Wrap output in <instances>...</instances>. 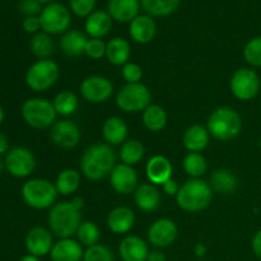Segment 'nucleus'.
Segmentation results:
<instances>
[{
	"label": "nucleus",
	"instance_id": "nucleus-34",
	"mask_svg": "<svg viewBox=\"0 0 261 261\" xmlns=\"http://www.w3.org/2000/svg\"><path fill=\"white\" fill-rule=\"evenodd\" d=\"M145 153V148L142 142L138 139H129L121 144L120 149V160L122 163L129 166L138 165L143 160Z\"/></svg>",
	"mask_w": 261,
	"mask_h": 261
},
{
	"label": "nucleus",
	"instance_id": "nucleus-37",
	"mask_svg": "<svg viewBox=\"0 0 261 261\" xmlns=\"http://www.w3.org/2000/svg\"><path fill=\"white\" fill-rule=\"evenodd\" d=\"M75 236L82 246L91 247L98 244L99 237H101V231H99V227L94 222L86 221L82 222Z\"/></svg>",
	"mask_w": 261,
	"mask_h": 261
},
{
	"label": "nucleus",
	"instance_id": "nucleus-6",
	"mask_svg": "<svg viewBox=\"0 0 261 261\" xmlns=\"http://www.w3.org/2000/svg\"><path fill=\"white\" fill-rule=\"evenodd\" d=\"M22 117L33 129H47L56 122L58 112L53 102L46 98H30L22 105Z\"/></svg>",
	"mask_w": 261,
	"mask_h": 261
},
{
	"label": "nucleus",
	"instance_id": "nucleus-24",
	"mask_svg": "<svg viewBox=\"0 0 261 261\" xmlns=\"http://www.w3.org/2000/svg\"><path fill=\"white\" fill-rule=\"evenodd\" d=\"M134 201L143 212H154L161 205L160 190L153 184H142L134 191Z\"/></svg>",
	"mask_w": 261,
	"mask_h": 261
},
{
	"label": "nucleus",
	"instance_id": "nucleus-53",
	"mask_svg": "<svg viewBox=\"0 0 261 261\" xmlns=\"http://www.w3.org/2000/svg\"><path fill=\"white\" fill-rule=\"evenodd\" d=\"M38 2H40L41 4H50V3H54L55 0H38Z\"/></svg>",
	"mask_w": 261,
	"mask_h": 261
},
{
	"label": "nucleus",
	"instance_id": "nucleus-13",
	"mask_svg": "<svg viewBox=\"0 0 261 261\" xmlns=\"http://www.w3.org/2000/svg\"><path fill=\"white\" fill-rule=\"evenodd\" d=\"M178 228L170 218H160L150 224L148 229V241L157 249H166L176 241Z\"/></svg>",
	"mask_w": 261,
	"mask_h": 261
},
{
	"label": "nucleus",
	"instance_id": "nucleus-20",
	"mask_svg": "<svg viewBox=\"0 0 261 261\" xmlns=\"http://www.w3.org/2000/svg\"><path fill=\"white\" fill-rule=\"evenodd\" d=\"M83 255V247L78 240L60 239L54 244L50 251V259L51 261H82Z\"/></svg>",
	"mask_w": 261,
	"mask_h": 261
},
{
	"label": "nucleus",
	"instance_id": "nucleus-29",
	"mask_svg": "<svg viewBox=\"0 0 261 261\" xmlns=\"http://www.w3.org/2000/svg\"><path fill=\"white\" fill-rule=\"evenodd\" d=\"M237 177L231 170L228 168H217L213 171L211 175V185L212 190L216 191L218 194H224V195H229V194L234 193L237 189Z\"/></svg>",
	"mask_w": 261,
	"mask_h": 261
},
{
	"label": "nucleus",
	"instance_id": "nucleus-18",
	"mask_svg": "<svg viewBox=\"0 0 261 261\" xmlns=\"http://www.w3.org/2000/svg\"><path fill=\"white\" fill-rule=\"evenodd\" d=\"M173 167L171 161L165 155H153L145 166V173H147L148 180L153 185H161L167 180L172 178Z\"/></svg>",
	"mask_w": 261,
	"mask_h": 261
},
{
	"label": "nucleus",
	"instance_id": "nucleus-30",
	"mask_svg": "<svg viewBox=\"0 0 261 261\" xmlns=\"http://www.w3.org/2000/svg\"><path fill=\"white\" fill-rule=\"evenodd\" d=\"M143 125L147 127L149 132L158 133L161 130H163L167 125V112L165 111V109L158 105H152L150 103L147 109L143 111Z\"/></svg>",
	"mask_w": 261,
	"mask_h": 261
},
{
	"label": "nucleus",
	"instance_id": "nucleus-48",
	"mask_svg": "<svg viewBox=\"0 0 261 261\" xmlns=\"http://www.w3.org/2000/svg\"><path fill=\"white\" fill-rule=\"evenodd\" d=\"M9 150V142H8V138L5 137L3 133H0V155L8 153Z\"/></svg>",
	"mask_w": 261,
	"mask_h": 261
},
{
	"label": "nucleus",
	"instance_id": "nucleus-4",
	"mask_svg": "<svg viewBox=\"0 0 261 261\" xmlns=\"http://www.w3.org/2000/svg\"><path fill=\"white\" fill-rule=\"evenodd\" d=\"M206 129L216 139L228 142L241 133V116L232 107H219L209 115Z\"/></svg>",
	"mask_w": 261,
	"mask_h": 261
},
{
	"label": "nucleus",
	"instance_id": "nucleus-33",
	"mask_svg": "<svg viewBox=\"0 0 261 261\" xmlns=\"http://www.w3.org/2000/svg\"><path fill=\"white\" fill-rule=\"evenodd\" d=\"M55 186L60 195H71V194L76 193L81 186V175L75 170L66 168L58 175Z\"/></svg>",
	"mask_w": 261,
	"mask_h": 261
},
{
	"label": "nucleus",
	"instance_id": "nucleus-54",
	"mask_svg": "<svg viewBox=\"0 0 261 261\" xmlns=\"http://www.w3.org/2000/svg\"><path fill=\"white\" fill-rule=\"evenodd\" d=\"M5 167V165H4V162H3L2 160H0V173H2V171H3V168Z\"/></svg>",
	"mask_w": 261,
	"mask_h": 261
},
{
	"label": "nucleus",
	"instance_id": "nucleus-27",
	"mask_svg": "<svg viewBox=\"0 0 261 261\" xmlns=\"http://www.w3.org/2000/svg\"><path fill=\"white\" fill-rule=\"evenodd\" d=\"M209 140H211V134H209L208 129L199 124L188 127L182 138L184 147L189 152L194 153L203 152L208 147Z\"/></svg>",
	"mask_w": 261,
	"mask_h": 261
},
{
	"label": "nucleus",
	"instance_id": "nucleus-55",
	"mask_svg": "<svg viewBox=\"0 0 261 261\" xmlns=\"http://www.w3.org/2000/svg\"><path fill=\"white\" fill-rule=\"evenodd\" d=\"M259 145H260V149H261V138H260V142H259Z\"/></svg>",
	"mask_w": 261,
	"mask_h": 261
},
{
	"label": "nucleus",
	"instance_id": "nucleus-3",
	"mask_svg": "<svg viewBox=\"0 0 261 261\" xmlns=\"http://www.w3.org/2000/svg\"><path fill=\"white\" fill-rule=\"evenodd\" d=\"M213 199V190L209 182L201 178H190L186 181L176 195V203L182 211L196 213L205 209Z\"/></svg>",
	"mask_w": 261,
	"mask_h": 261
},
{
	"label": "nucleus",
	"instance_id": "nucleus-50",
	"mask_svg": "<svg viewBox=\"0 0 261 261\" xmlns=\"http://www.w3.org/2000/svg\"><path fill=\"white\" fill-rule=\"evenodd\" d=\"M71 204H73L75 208H78L79 211H82V209H83V206H84V199L82 198V196H75V198L71 200Z\"/></svg>",
	"mask_w": 261,
	"mask_h": 261
},
{
	"label": "nucleus",
	"instance_id": "nucleus-43",
	"mask_svg": "<svg viewBox=\"0 0 261 261\" xmlns=\"http://www.w3.org/2000/svg\"><path fill=\"white\" fill-rule=\"evenodd\" d=\"M18 9L24 17H38L43 8L38 0H20Z\"/></svg>",
	"mask_w": 261,
	"mask_h": 261
},
{
	"label": "nucleus",
	"instance_id": "nucleus-31",
	"mask_svg": "<svg viewBox=\"0 0 261 261\" xmlns=\"http://www.w3.org/2000/svg\"><path fill=\"white\" fill-rule=\"evenodd\" d=\"M181 0H140L142 9L150 17H168L177 10Z\"/></svg>",
	"mask_w": 261,
	"mask_h": 261
},
{
	"label": "nucleus",
	"instance_id": "nucleus-25",
	"mask_svg": "<svg viewBox=\"0 0 261 261\" xmlns=\"http://www.w3.org/2000/svg\"><path fill=\"white\" fill-rule=\"evenodd\" d=\"M127 133H129V127H127L126 122L119 116L109 117L102 126L103 139L110 145L124 144L126 142Z\"/></svg>",
	"mask_w": 261,
	"mask_h": 261
},
{
	"label": "nucleus",
	"instance_id": "nucleus-47",
	"mask_svg": "<svg viewBox=\"0 0 261 261\" xmlns=\"http://www.w3.org/2000/svg\"><path fill=\"white\" fill-rule=\"evenodd\" d=\"M147 261H166V256L160 250H154V251L149 252Z\"/></svg>",
	"mask_w": 261,
	"mask_h": 261
},
{
	"label": "nucleus",
	"instance_id": "nucleus-28",
	"mask_svg": "<svg viewBox=\"0 0 261 261\" xmlns=\"http://www.w3.org/2000/svg\"><path fill=\"white\" fill-rule=\"evenodd\" d=\"M132 56V47L129 41L122 37H114L106 45V58L110 64L122 66L129 63Z\"/></svg>",
	"mask_w": 261,
	"mask_h": 261
},
{
	"label": "nucleus",
	"instance_id": "nucleus-5",
	"mask_svg": "<svg viewBox=\"0 0 261 261\" xmlns=\"http://www.w3.org/2000/svg\"><path fill=\"white\" fill-rule=\"evenodd\" d=\"M58 195L55 184L46 178H31L22 186V198L24 203L38 211L53 208Z\"/></svg>",
	"mask_w": 261,
	"mask_h": 261
},
{
	"label": "nucleus",
	"instance_id": "nucleus-21",
	"mask_svg": "<svg viewBox=\"0 0 261 261\" xmlns=\"http://www.w3.org/2000/svg\"><path fill=\"white\" fill-rule=\"evenodd\" d=\"M147 242L138 236H126L119 246L122 261H147L149 255Z\"/></svg>",
	"mask_w": 261,
	"mask_h": 261
},
{
	"label": "nucleus",
	"instance_id": "nucleus-1",
	"mask_svg": "<svg viewBox=\"0 0 261 261\" xmlns=\"http://www.w3.org/2000/svg\"><path fill=\"white\" fill-rule=\"evenodd\" d=\"M116 166V154L107 143H96L84 150L81 171L88 180L98 181L110 176Z\"/></svg>",
	"mask_w": 261,
	"mask_h": 261
},
{
	"label": "nucleus",
	"instance_id": "nucleus-38",
	"mask_svg": "<svg viewBox=\"0 0 261 261\" xmlns=\"http://www.w3.org/2000/svg\"><path fill=\"white\" fill-rule=\"evenodd\" d=\"M244 58L247 64L255 68L261 66V36L251 38L244 47Z\"/></svg>",
	"mask_w": 261,
	"mask_h": 261
},
{
	"label": "nucleus",
	"instance_id": "nucleus-26",
	"mask_svg": "<svg viewBox=\"0 0 261 261\" xmlns=\"http://www.w3.org/2000/svg\"><path fill=\"white\" fill-rule=\"evenodd\" d=\"M88 42V37L86 33L79 30H69L60 38V48L64 55L69 58H76L86 51V45Z\"/></svg>",
	"mask_w": 261,
	"mask_h": 261
},
{
	"label": "nucleus",
	"instance_id": "nucleus-19",
	"mask_svg": "<svg viewBox=\"0 0 261 261\" xmlns=\"http://www.w3.org/2000/svg\"><path fill=\"white\" fill-rule=\"evenodd\" d=\"M140 0H109L107 13L112 20L119 23H130L139 15Z\"/></svg>",
	"mask_w": 261,
	"mask_h": 261
},
{
	"label": "nucleus",
	"instance_id": "nucleus-10",
	"mask_svg": "<svg viewBox=\"0 0 261 261\" xmlns=\"http://www.w3.org/2000/svg\"><path fill=\"white\" fill-rule=\"evenodd\" d=\"M260 76L254 69L241 68L236 70L229 82L232 94L240 101H251L260 91Z\"/></svg>",
	"mask_w": 261,
	"mask_h": 261
},
{
	"label": "nucleus",
	"instance_id": "nucleus-7",
	"mask_svg": "<svg viewBox=\"0 0 261 261\" xmlns=\"http://www.w3.org/2000/svg\"><path fill=\"white\" fill-rule=\"evenodd\" d=\"M152 101L149 88L143 83H126L116 94V105L124 112L144 111Z\"/></svg>",
	"mask_w": 261,
	"mask_h": 261
},
{
	"label": "nucleus",
	"instance_id": "nucleus-36",
	"mask_svg": "<svg viewBox=\"0 0 261 261\" xmlns=\"http://www.w3.org/2000/svg\"><path fill=\"white\" fill-rule=\"evenodd\" d=\"M182 167L191 178H199L206 172L208 163L201 153L189 152L184 158Z\"/></svg>",
	"mask_w": 261,
	"mask_h": 261
},
{
	"label": "nucleus",
	"instance_id": "nucleus-22",
	"mask_svg": "<svg viewBox=\"0 0 261 261\" xmlns=\"http://www.w3.org/2000/svg\"><path fill=\"white\" fill-rule=\"evenodd\" d=\"M112 23L114 20L107 10H94L86 18V35L89 36V38H103L111 31Z\"/></svg>",
	"mask_w": 261,
	"mask_h": 261
},
{
	"label": "nucleus",
	"instance_id": "nucleus-39",
	"mask_svg": "<svg viewBox=\"0 0 261 261\" xmlns=\"http://www.w3.org/2000/svg\"><path fill=\"white\" fill-rule=\"evenodd\" d=\"M82 261H115V255L107 246L97 244L87 247Z\"/></svg>",
	"mask_w": 261,
	"mask_h": 261
},
{
	"label": "nucleus",
	"instance_id": "nucleus-8",
	"mask_svg": "<svg viewBox=\"0 0 261 261\" xmlns=\"http://www.w3.org/2000/svg\"><path fill=\"white\" fill-rule=\"evenodd\" d=\"M60 69L55 61L37 60L25 73V84L35 92L47 91L58 82Z\"/></svg>",
	"mask_w": 261,
	"mask_h": 261
},
{
	"label": "nucleus",
	"instance_id": "nucleus-51",
	"mask_svg": "<svg viewBox=\"0 0 261 261\" xmlns=\"http://www.w3.org/2000/svg\"><path fill=\"white\" fill-rule=\"evenodd\" d=\"M19 261H41V260H40V257L35 256V255L27 254V255H24V256L20 257Z\"/></svg>",
	"mask_w": 261,
	"mask_h": 261
},
{
	"label": "nucleus",
	"instance_id": "nucleus-52",
	"mask_svg": "<svg viewBox=\"0 0 261 261\" xmlns=\"http://www.w3.org/2000/svg\"><path fill=\"white\" fill-rule=\"evenodd\" d=\"M5 119V114H4V110H3V107L0 106V125L3 124V121H4Z\"/></svg>",
	"mask_w": 261,
	"mask_h": 261
},
{
	"label": "nucleus",
	"instance_id": "nucleus-12",
	"mask_svg": "<svg viewBox=\"0 0 261 261\" xmlns=\"http://www.w3.org/2000/svg\"><path fill=\"white\" fill-rule=\"evenodd\" d=\"M114 84L103 75H89L82 82L81 94L91 103H103L111 98Z\"/></svg>",
	"mask_w": 261,
	"mask_h": 261
},
{
	"label": "nucleus",
	"instance_id": "nucleus-45",
	"mask_svg": "<svg viewBox=\"0 0 261 261\" xmlns=\"http://www.w3.org/2000/svg\"><path fill=\"white\" fill-rule=\"evenodd\" d=\"M180 188H181V186H178L177 181L173 180V178H170V180H167L162 185L163 191H165L167 195H175L176 196V195H177L178 190H180Z\"/></svg>",
	"mask_w": 261,
	"mask_h": 261
},
{
	"label": "nucleus",
	"instance_id": "nucleus-32",
	"mask_svg": "<svg viewBox=\"0 0 261 261\" xmlns=\"http://www.w3.org/2000/svg\"><path fill=\"white\" fill-rule=\"evenodd\" d=\"M31 53L38 60H47L55 51V43H54L51 35L46 32H38L33 35L30 42Z\"/></svg>",
	"mask_w": 261,
	"mask_h": 261
},
{
	"label": "nucleus",
	"instance_id": "nucleus-17",
	"mask_svg": "<svg viewBox=\"0 0 261 261\" xmlns=\"http://www.w3.org/2000/svg\"><path fill=\"white\" fill-rule=\"evenodd\" d=\"M129 35L137 43H149L157 35V23L148 14H139L130 22Z\"/></svg>",
	"mask_w": 261,
	"mask_h": 261
},
{
	"label": "nucleus",
	"instance_id": "nucleus-11",
	"mask_svg": "<svg viewBox=\"0 0 261 261\" xmlns=\"http://www.w3.org/2000/svg\"><path fill=\"white\" fill-rule=\"evenodd\" d=\"M4 165L10 175L17 178H24L35 171L36 158L28 148L15 147L8 150Z\"/></svg>",
	"mask_w": 261,
	"mask_h": 261
},
{
	"label": "nucleus",
	"instance_id": "nucleus-15",
	"mask_svg": "<svg viewBox=\"0 0 261 261\" xmlns=\"http://www.w3.org/2000/svg\"><path fill=\"white\" fill-rule=\"evenodd\" d=\"M138 173L133 166L120 163L115 166L110 173V184L111 188L121 195H129L134 193L138 188Z\"/></svg>",
	"mask_w": 261,
	"mask_h": 261
},
{
	"label": "nucleus",
	"instance_id": "nucleus-14",
	"mask_svg": "<svg viewBox=\"0 0 261 261\" xmlns=\"http://www.w3.org/2000/svg\"><path fill=\"white\" fill-rule=\"evenodd\" d=\"M50 137L54 144H56L58 147L64 148V149H71L81 142L82 134L75 122L64 119L59 120L51 126Z\"/></svg>",
	"mask_w": 261,
	"mask_h": 261
},
{
	"label": "nucleus",
	"instance_id": "nucleus-42",
	"mask_svg": "<svg viewBox=\"0 0 261 261\" xmlns=\"http://www.w3.org/2000/svg\"><path fill=\"white\" fill-rule=\"evenodd\" d=\"M121 74L122 78L125 79L126 83H140V79H142L143 76V69L139 64L129 61V63H126L125 65H122Z\"/></svg>",
	"mask_w": 261,
	"mask_h": 261
},
{
	"label": "nucleus",
	"instance_id": "nucleus-35",
	"mask_svg": "<svg viewBox=\"0 0 261 261\" xmlns=\"http://www.w3.org/2000/svg\"><path fill=\"white\" fill-rule=\"evenodd\" d=\"M58 115L61 116H70L78 110L79 99L75 93L70 91H61L55 96L53 101Z\"/></svg>",
	"mask_w": 261,
	"mask_h": 261
},
{
	"label": "nucleus",
	"instance_id": "nucleus-44",
	"mask_svg": "<svg viewBox=\"0 0 261 261\" xmlns=\"http://www.w3.org/2000/svg\"><path fill=\"white\" fill-rule=\"evenodd\" d=\"M22 25H23V30H24L27 33L36 35V33L40 32L41 30L40 17H24Z\"/></svg>",
	"mask_w": 261,
	"mask_h": 261
},
{
	"label": "nucleus",
	"instance_id": "nucleus-23",
	"mask_svg": "<svg viewBox=\"0 0 261 261\" xmlns=\"http://www.w3.org/2000/svg\"><path fill=\"white\" fill-rule=\"evenodd\" d=\"M135 214L127 206H117L112 209L107 216V227L115 234H125L133 228Z\"/></svg>",
	"mask_w": 261,
	"mask_h": 261
},
{
	"label": "nucleus",
	"instance_id": "nucleus-41",
	"mask_svg": "<svg viewBox=\"0 0 261 261\" xmlns=\"http://www.w3.org/2000/svg\"><path fill=\"white\" fill-rule=\"evenodd\" d=\"M106 45L102 38H88L84 54L93 60H99L106 56Z\"/></svg>",
	"mask_w": 261,
	"mask_h": 261
},
{
	"label": "nucleus",
	"instance_id": "nucleus-40",
	"mask_svg": "<svg viewBox=\"0 0 261 261\" xmlns=\"http://www.w3.org/2000/svg\"><path fill=\"white\" fill-rule=\"evenodd\" d=\"M97 0H69V9L79 18H87L94 12Z\"/></svg>",
	"mask_w": 261,
	"mask_h": 261
},
{
	"label": "nucleus",
	"instance_id": "nucleus-9",
	"mask_svg": "<svg viewBox=\"0 0 261 261\" xmlns=\"http://www.w3.org/2000/svg\"><path fill=\"white\" fill-rule=\"evenodd\" d=\"M41 30L48 35H64L71 24V12L61 3L46 4L38 15Z\"/></svg>",
	"mask_w": 261,
	"mask_h": 261
},
{
	"label": "nucleus",
	"instance_id": "nucleus-46",
	"mask_svg": "<svg viewBox=\"0 0 261 261\" xmlns=\"http://www.w3.org/2000/svg\"><path fill=\"white\" fill-rule=\"evenodd\" d=\"M251 247L254 254L256 255L259 259H261V229L260 231H257L256 233H255V236L252 237Z\"/></svg>",
	"mask_w": 261,
	"mask_h": 261
},
{
	"label": "nucleus",
	"instance_id": "nucleus-2",
	"mask_svg": "<svg viewBox=\"0 0 261 261\" xmlns=\"http://www.w3.org/2000/svg\"><path fill=\"white\" fill-rule=\"evenodd\" d=\"M82 211L71 204V201H61L55 204L48 213V226L51 233L59 239H71L76 234L82 223Z\"/></svg>",
	"mask_w": 261,
	"mask_h": 261
},
{
	"label": "nucleus",
	"instance_id": "nucleus-49",
	"mask_svg": "<svg viewBox=\"0 0 261 261\" xmlns=\"http://www.w3.org/2000/svg\"><path fill=\"white\" fill-rule=\"evenodd\" d=\"M206 251H208V250H206L205 245L204 244H196L195 247H194V252H195V255L198 257L205 256Z\"/></svg>",
	"mask_w": 261,
	"mask_h": 261
},
{
	"label": "nucleus",
	"instance_id": "nucleus-16",
	"mask_svg": "<svg viewBox=\"0 0 261 261\" xmlns=\"http://www.w3.org/2000/svg\"><path fill=\"white\" fill-rule=\"evenodd\" d=\"M24 246L28 254L35 255L37 257L50 255L51 249L54 246L51 231L43 228V227H33L25 234Z\"/></svg>",
	"mask_w": 261,
	"mask_h": 261
}]
</instances>
